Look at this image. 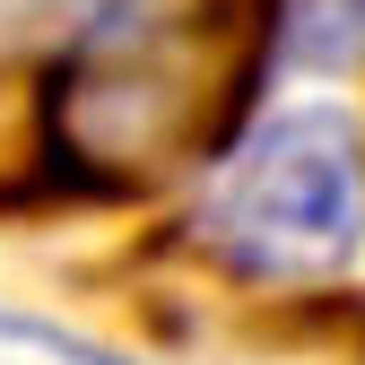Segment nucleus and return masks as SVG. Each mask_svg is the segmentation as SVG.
Masks as SVG:
<instances>
[{"label":"nucleus","mask_w":365,"mask_h":365,"mask_svg":"<svg viewBox=\"0 0 365 365\" xmlns=\"http://www.w3.org/2000/svg\"><path fill=\"white\" fill-rule=\"evenodd\" d=\"M279 0H96L43 87V140L96 192L226 157L252 122L261 43L279 35Z\"/></svg>","instance_id":"1"},{"label":"nucleus","mask_w":365,"mask_h":365,"mask_svg":"<svg viewBox=\"0 0 365 365\" xmlns=\"http://www.w3.org/2000/svg\"><path fill=\"white\" fill-rule=\"evenodd\" d=\"M200 244L235 279H331L365 244V130L339 105L244 122L200 192Z\"/></svg>","instance_id":"2"},{"label":"nucleus","mask_w":365,"mask_h":365,"mask_svg":"<svg viewBox=\"0 0 365 365\" xmlns=\"http://www.w3.org/2000/svg\"><path fill=\"white\" fill-rule=\"evenodd\" d=\"M279 35L296 61H365V0H296Z\"/></svg>","instance_id":"3"},{"label":"nucleus","mask_w":365,"mask_h":365,"mask_svg":"<svg viewBox=\"0 0 365 365\" xmlns=\"http://www.w3.org/2000/svg\"><path fill=\"white\" fill-rule=\"evenodd\" d=\"M0 365H130V356H113V348L78 339L61 322H35V313H9V304H0Z\"/></svg>","instance_id":"4"}]
</instances>
